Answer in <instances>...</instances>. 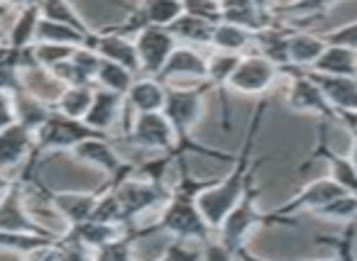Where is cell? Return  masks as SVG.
Returning a JSON list of instances; mask_svg holds the SVG:
<instances>
[{
    "mask_svg": "<svg viewBox=\"0 0 357 261\" xmlns=\"http://www.w3.org/2000/svg\"><path fill=\"white\" fill-rule=\"evenodd\" d=\"M347 157H350V161L355 164V168H357V137H352V144H350V154H347Z\"/></svg>",
    "mask_w": 357,
    "mask_h": 261,
    "instance_id": "43",
    "label": "cell"
},
{
    "mask_svg": "<svg viewBox=\"0 0 357 261\" xmlns=\"http://www.w3.org/2000/svg\"><path fill=\"white\" fill-rule=\"evenodd\" d=\"M326 45L328 42L323 40V35H313V32H306V30H289V40H287L289 66L311 69L318 56L323 54Z\"/></svg>",
    "mask_w": 357,
    "mask_h": 261,
    "instance_id": "22",
    "label": "cell"
},
{
    "mask_svg": "<svg viewBox=\"0 0 357 261\" xmlns=\"http://www.w3.org/2000/svg\"><path fill=\"white\" fill-rule=\"evenodd\" d=\"M289 30H291V27L282 30V25L274 22V25L255 32V45L252 47H257V54L267 56V59L274 61L279 69H287L289 66V52H287Z\"/></svg>",
    "mask_w": 357,
    "mask_h": 261,
    "instance_id": "24",
    "label": "cell"
},
{
    "mask_svg": "<svg viewBox=\"0 0 357 261\" xmlns=\"http://www.w3.org/2000/svg\"><path fill=\"white\" fill-rule=\"evenodd\" d=\"M252 45H255V32L223 20L215 25L213 40H211V49L233 52V54H248L252 49Z\"/></svg>",
    "mask_w": 357,
    "mask_h": 261,
    "instance_id": "26",
    "label": "cell"
},
{
    "mask_svg": "<svg viewBox=\"0 0 357 261\" xmlns=\"http://www.w3.org/2000/svg\"><path fill=\"white\" fill-rule=\"evenodd\" d=\"M282 76H289L287 86V105L294 113L301 115H316L323 120H335L337 113L331 108V103L326 100V95L321 93L318 84L311 79L306 69H296V66H287L282 69Z\"/></svg>",
    "mask_w": 357,
    "mask_h": 261,
    "instance_id": "8",
    "label": "cell"
},
{
    "mask_svg": "<svg viewBox=\"0 0 357 261\" xmlns=\"http://www.w3.org/2000/svg\"><path fill=\"white\" fill-rule=\"evenodd\" d=\"M118 193V200L123 205V225L128 230H137L144 215L154 210H162V205L169 198V188L162 181H154L149 176H142L132 168L128 176L110 181Z\"/></svg>",
    "mask_w": 357,
    "mask_h": 261,
    "instance_id": "4",
    "label": "cell"
},
{
    "mask_svg": "<svg viewBox=\"0 0 357 261\" xmlns=\"http://www.w3.org/2000/svg\"><path fill=\"white\" fill-rule=\"evenodd\" d=\"M76 47L71 45H54V42H32V54H35L37 66L42 69H52L59 61L69 59L74 54Z\"/></svg>",
    "mask_w": 357,
    "mask_h": 261,
    "instance_id": "37",
    "label": "cell"
},
{
    "mask_svg": "<svg viewBox=\"0 0 357 261\" xmlns=\"http://www.w3.org/2000/svg\"><path fill=\"white\" fill-rule=\"evenodd\" d=\"M135 76L130 69L125 66L115 64V61H108L100 56V64H98V71H96V86H103L108 90H115V93H128V88L132 86Z\"/></svg>",
    "mask_w": 357,
    "mask_h": 261,
    "instance_id": "34",
    "label": "cell"
},
{
    "mask_svg": "<svg viewBox=\"0 0 357 261\" xmlns=\"http://www.w3.org/2000/svg\"><path fill=\"white\" fill-rule=\"evenodd\" d=\"M142 13L147 25L169 27L184 13V0H142Z\"/></svg>",
    "mask_w": 357,
    "mask_h": 261,
    "instance_id": "36",
    "label": "cell"
},
{
    "mask_svg": "<svg viewBox=\"0 0 357 261\" xmlns=\"http://www.w3.org/2000/svg\"><path fill=\"white\" fill-rule=\"evenodd\" d=\"M164 95H167L164 81H159L157 76L137 74L125 93V105L130 113H157L164 108Z\"/></svg>",
    "mask_w": 357,
    "mask_h": 261,
    "instance_id": "19",
    "label": "cell"
},
{
    "mask_svg": "<svg viewBox=\"0 0 357 261\" xmlns=\"http://www.w3.org/2000/svg\"><path fill=\"white\" fill-rule=\"evenodd\" d=\"M40 6H25L17 10L15 20H13L10 30L6 35V42L13 47H30L35 42L37 22H40Z\"/></svg>",
    "mask_w": 357,
    "mask_h": 261,
    "instance_id": "30",
    "label": "cell"
},
{
    "mask_svg": "<svg viewBox=\"0 0 357 261\" xmlns=\"http://www.w3.org/2000/svg\"><path fill=\"white\" fill-rule=\"evenodd\" d=\"M91 40L93 37L84 35L81 30L71 25H64V22H54L47 20V17H40L37 22V32H35V42H54V45H71V47H91Z\"/></svg>",
    "mask_w": 357,
    "mask_h": 261,
    "instance_id": "28",
    "label": "cell"
},
{
    "mask_svg": "<svg viewBox=\"0 0 357 261\" xmlns=\"http://www.w3.org/2000/svg\"><path fill=\"white\" fill-rule=\"evenodd\" d=\"M50 200L54 205L56 215L64 220V225H79L84 220H91L93 215L96 200H98V191L86 193V191H52Z\"/></svg>",
    "mask_w": 357,
    "mask_h": 261,
    "instance_id": "20",
    "label": "cell"
},
{
    "mask_svg": "<svg viewBox=\"0 0 357 261\" xmlns=\"http://www.w3.org/2000/svg\"><path fill=\"white\" fill-rule=\"evenodd\" d=\"M267 103H259L255 110L252 120H250L248 134H245L243 147L238 149L233 159V168L223 181L215 183H206L199 193H196V203H199V210L204 212V217L208 220V225L213 230H218V225L223 222V217L230 212V207L243 198V193L248 191V186L255 181L257 176V168L262 164V159H252L255 152V142H257L259 127H262V118Z\"/></svg>",
    "mask_w": 357,
    "mask_h": 261,
    "instance_id": "1",
    "label": "cell"
},
{
    "mask_svg": "<svg viewBox=\"0 0 357 261\" xmlns=\"http://www.w3.org/2000/svg\"><path fill=\"white\" fill-rule=\"evenodd\" d=\"M308 74L318 84L331 108L337 113V122H345L350 127L357 115V76H331L316 74V71H308Z\"/></svg>",
    "mask_w": 357,
    "mask_h": 261,
    "instance_id": "14",
    "label": "cell"
},
{
    "mask_svg": "<svg viewBox=\"0 0 357 261\" xmlns=\"http://www.w3.org/2000/svg\"><path fill=\"white\" fill-rule=\"evenodd\" d=\"M206 183L208 181H199V178H194L181 166V176L169 188V198L162 205V210H159L157 222L144 227L142 235H149V232H167L169 237L199 242V244H206L211 237H215V230L208 225L204 212L199 210V203H196V193H199Z\"/></svg>",
    "mask_w": 357,
    "mask_h": 261,
    "instance_id": "2",
    "label": "cell"
},
{
    "mask_svg": "<svg viewBox=\"0 0 357 261\" xmlns=\"http://www.w3.org/2000/svg\"><path fill=\"white\" fill-rule=\"evenodd\" d=\"M323 157H326V164H328V176L342 186L345 191L350 193H357V168L355 164L350 161V157H342L337 152H331V149H323Z\"/></svg>",
    "mask_w": 357,
    "mask_h": 261,
    "instance_id": "35",
    "label": "cell"
},
{
    "mask_svg": "<svg viewBox=\"0 0 357 261\" xmlns=\"http://www.w3.org/2000/svg\"><path fill=\"white\" fill-rule=\"evenodd\" d=\"M0 230L8 232H35V235H56L47 230L25 205V193H22V181L13 178L10 186L0 193Z\"/></svg>",
    "mask_w": 357,
    "mask_h": 261,
    "instance_id": "12",
    "label": "cell"
},
{
    "mask_svg": "<svg viewBox=\"0 0 357 261\" xmlns=\"http://www.w3.org/2000/svg\"><path fill=\"white\" fill-rule=\"evenodd\" d=\"M213 30H215L213 22L201 20V17L189 15V13H181V15L169 25V32L174 35V40H176L178 45H189V47H211Z\"/></svg>",
    "mask_w": 357,
    "mask_h": 261,
    "instance_id": "23",
    "label": "cell"
},
{
    "mask_svg": "<svg viewBox=\"0 0 357 261\" xmlns=\"http://www.w3.org/2000/svg\"><path fill=\"white\" fill-rule=\"evenodd\" d=\"M96 134L103 132L86 125L84 120L61 115L59 110L52 108V113L47 115L45 122L35 129V152H40L42 157L52 152H71L79 142L96 137Z\"/></svg>",
    "mask_w": 357,
    "mask_h": 261,
    "instance_id": "6",
    "label": "cell"
},
{
    "mask_svg": "<svg viewBox=\"0 0 357 261\" xmlns=\"http://www.w3.org/2000/svg\"><path fill=\"white\" fill-rule=\"evenodd\" d=\"M93 88L96 86H64L52 108L59 110L61 115L84 120L91 108V100H93Z\"/></svg>",
    "mask_w": 357,
    "mask_h": 261,
    "instance_id": "29",
    "label": "cell"
},
{
    "mask_svg": "<svg viewBox=\"0 0 357 261\" xmlns=\"http://www.w3.org/2000/svg\"><path fill=\"white\" fill-rule=\"evenodd\" d=\"M184 13L218 25L223 20V0H184Z\"/></svg>",
    "mask_w": 357,
    "mask_h": 261,
    "instance_id": "38",
    "label": "cell"
},
{
    "mask_svg": "<svg viewBox=\"0 0 357 261\" xmlns=\"http://www.w3.org/2000/svg\"><path fill=\"white\" fill-rule=\"evenodd\" d=\"M37 6H40V15L47 17V20H54V22H64V25H71L76 30H81L84 35L93 37L96 32L86 25V20L79 15V10L74 8L71 0H37Z\"/></svg>",
    "mask_w": 357,
    "mask_h": 261,
    "instance_id": "31",
    "label": "cell"
},
{
    "mask_svg": "<svg viewBox=\"0 0 357 261\" xmlns=\"http://www.w3.org/2000/svg\"><path fill=\"white\" fill-rule=\"evenodd\" d=\"M164 84L176 81H206V54L199 47L176 45L157 76Z\"/></svg>",
    "mask_w": 357,
    "mask_h": 261,
    "instance_id": "15",
    "label": "cell"
},
{
    "mask_svg": "<svg viewBox=\"0 0 357 261\" xmlns=\"http://www.w3.org/2000/svg\"><path fill=\"white\" fill-rule=\"evenodd\" d=\"M0 6H3V3H0Z\"/></svg>",
    "mask_w": 357,
    "mask_h": 261,
    "instance_id": "49",
    "label": "cell"
},
{
    "mask_svg": "<svg viewBox=\"0 0 357 261\" xmlns=\"http://www.w3.org/2000/svg\"><path fill=\"white\" fill-rule=\"evenodd\" d=\"M13 103H15V120L25 127H30L35 132L42 122L47 120V115L52 113V103L32 95L30 90H17L13 93Z\"/></svg>",
    "mask_w": 357,
    "mask_h": 261,
    "instance_id": "27",
    "label": "cell"
},
{
    "mask_svg": "<svg viewBox=\"0 0 357 261\" xmlns=\"http://www.w3.org/2000/svg\"><path fill=\"white\" fill-rule=\"evenodd\" d=\"M13 122H17L13 93H8V90H0V129H6L8 125H13Z\"/></svg>",
    "mask_w": 357,
    "mask_h": 261,
    "instance_id": "41",
    "label": "cell"
},
{
    "mask_svg": "<svg viewBox=\"0 0 357 261\" xmlns=\"http://www.w3.org/2000/svg\"><path fill=\"white\" fill-rule=\"evenodd\" d=\"M91 47L98 52L103 59L115 61V64L125 66L132 74H139V59H137V49H135V40L128 35H120V32H96Z\"/></svg>",
    "mask_w": 357,
    "mask_h": 261,
    "instance_id": "18",
    "label": "cell"
},
{
    "mask_svg": "<svg viewBox=\"0 0 357 261\" xmlns=\"http://www.w3.org/2000/svg\"><path fill=\"white\" fill-rule=\"evenodd\" d=\"M132 40L139 59V74H147V76H159L164 61L169 59L174 47L178 45L172 32H169V27H157V25H144Z\"/></svg>",
    "mask_w": 357,
    "mask_h": 261,
    "instance_id": "13",
    "label": "cell"
},
{
    "mask_svg": "<svg viewBox=\"0 0 357 261\" xmlns=\"http://www.w3.org/2000/svg\"><path fill=\"white\" fill-rule=\"evenodd\" d=\"M0 90H8V93H17V90H22V76H20V69H10V66H0Z\"/></svg>",
    "mask_w": 357,
    "mask_h": 261,
    "instance_id": "40",
    "label": "cell"
},
{
    "mask_svg": "<svg viewBox=\"0 0 357 261\" xmlns=\"http://www.w3.org/2000/svg\"><path fill=\"white\" fill-rule=\"evenodd\" d=\"M240 56L243 54H233V52H220V49H213L206 56V81L211 84V88H225L228 86Z\"/></svg>",
    "mask_w": 357,
    "mask_h": 261,
    "instance_id": "33",
    "label": "cell"
},
{
    "mask_svg": "<svg viewBox=\"0 0 357 261\" xmlns=\"http://www.w3.org/2000/svg\"><path fill=\"white\" fill-rule=\"evenodd\" d=\"M8 10H10L8 6H0V13H6V15H8Z\"/></svg>",
    "mask_w": 357,
    "mask_h": 261,
    "instance_id": "48",
    "label": "cell"
},
{
    "mask_svg": "<svg viewBox=\"0 0 357 261\" xmlns=\"http://www.w3.org/2000/svg\"><path fill=\"white\" fill-rule=\"evenodd\" d=\"M308 71L331 76H357V52L340 45H326L323 54L316 59V64Z\"/></svg>",
    "mask_w": 357,
    "mask_h": 261,
    "instance_id": "25",
    "label": "cell"
},
{
    "mask_svg": "<svg viewBox=\"0 0 357 261\" xmlns=\"http://www.w3.org/2000/svg\"><path fill=\"white\" fill-rule=\"evenodd\" d=\"M71 154H74L79 161L103 171L110 181H118V178L128 176V173L135 168L132 164H128L118 154V149H115L113 142H110V134H96V137L84 139V142H79L74 149H71Z\"/></svg>",
    "mask_w": 357,
    "mask_h": 261,
    "instance_id": "11",
    "label": "cell"
},
{
    "mask_svg": "<svg viewBox=\"0 0 357 261\" xmlns=\"http://www.w3.org/2000/svg\"><path fill=\"white\" fill-rule=\"evenodd\" d=\"M128 113V105H125V95L108 90L103 86H96L93 88V100H91V108L86 113L84 122L91 125L93 129L103 134H110V129L118 125V120Z\"/></svg>",
    "mask_w": 357,
    "mask_h": 261,
    "instance_id": "16",
    "label": "cell"
},
{
    "mask_svg": "<svg viewBox=\"0 0 357 261\" xmlns=\"http://www.w3.org/2000/svg\"><path fill=\"white\" fill-rule=\"evenodd\" d=\"M342 193H347V191L342 186H337L331 176L316 178V181L306 183L298 193H294L284 205L274 207L272 212H264L262 225H274V222L291 220V217L298 215V212H316L318 215L328 203L335 200V198L342 196Z\"/></svg>",
    "mask_w": 357,
    "mask_h": 261,
    "instance_id": "7",
    "label": "cell"
},
{
    "mask_svg": "<svg viewBox=\"0 0 357 261\" xmlns=\"http://www.w3.org/2000/svg\"><path fill=\"white\" fill-rule=\"evenodd\" d=\"M252 3H257V6H262V8H272L274 10V0H252Z\"/></svg>",
    "mask_w": 357,
    "mask_h": 261,
    "instance_id": "45",
    "label": "cell"
},
{
    "mask_svg": "<svg viewBox=\"0 0 357 261\" xmlns=\"http://www.w3.org/2000/svg\"><path fill=\"white\" fill-rule=\"evenodd\" d=\"M61 235H35V232H8L0 230V249L17 251V254L32 256L37 249L56 242Z\"/></svg>",
    "mask_w": 357,
    "mask_h": 261,
    "instance_id": "32",
    "label": "cell"
},
{
    "mask_svg": "<svg viewBox=\"0 0 357 261\" xmlns=\"http://www.w3.org/2000/svg\"><path fill=\"white\" fill-rule=\"evenodd\" d=\"M3 6H8L10 10H20V8H25V6H35L37 0H0Z\"/></svg>",
    "mask_w": 357,
    "mask_h": 261,
    "instance_id": "42",
    "label": "cell"
},
{
    "mask_svg": "<svg viewBox=\"0 0 357 261\" xmlns=\"http://www.w3.org/2000/svg\"><path fill=\"white\" fill-rule=\"evenodd\" d=\"M323 40L328 45H340V47H347V49L357 52V20L355 22H347V25L337 27L333 32H326Z\"/></svg>",
    "mask_w": 357,
    "mask_h": 261,
    "instance_id": "39",
    "label": "cell"
},
{
    "mask_svg": "<svg viewBox=\"0 0 357 261\" xmlns=\"http://www.w3.org/2000/svg\"><path fill=\"white\" fill-rule=\"evenodd\" d=\"M223 22H233L250 32H259L274 25L277 15L272 8H262L252 0H223Z\"/></svg>",
    "mask_w": 357,
    "mask_h": 261,
    "instance_id": "21",
    "label": "cell"
},
{
    "mask_svg": "<svg viewBox=\"0 0 357 261\" xmlns=\"http://www.w3.org/2000/svg\"><path fill=\"white\" fill-rule=\"evenodd\" d=\"M10 181H13V178L8 176L6 171H0V193H3V191H6L8 186H10Z\"/></svg>",
    "mask_w": 357,
    "mask_h": 261,
    "instance_id": "44",
    "label": "cell"
},
{
    "mask_svg": "<svg viewBox=\"0 0 357 261\" xmlns=\"http://www.w3.org/2000/svg\"><path fill=\"white\" fill-rule=\"evenodd\" d=\"M347 129H350L352 137H357V115H355V120H352V125H350V127H347Z\"/></svg>",
    "mask_w": 357,
    "mask_h": 261,
    "instance_id": "46",
    "label": "cell"
},
{
    "mask_svg": "<svg viewBox=\"0 0 357 261\" xmlns=\"http://www.w3.org/2000/svg\"><path fill=\"white\" fill-rule=\"evenodd\" d=\"M35 149V132L20 122L0 129V171L20 168Z\"/></svg>",
    "mask_w": 357,
    "mask_h": 261,
    "instance_id": "17",
    "label": "cell"
},
{
    "mask_svg": "<svg viewBox=\"0 0 357 261\" xmlns=\"http://www.w3.org/2000/svg\"><path fill=\"white\" fill-rule=\"evenodd\" d=\"M279 76H282V69L274 61H269L267 56L257 54V52H248L240 56L225 88L240 95H262L274 88Z\"/></svg>",
    "mask_w": 357,
    "mask_h": 261,
    "instance_id": "9",
    "label": "cell"
},
{
    "mask_svg": "<svg viewBox=\"0 0 357 261\" xmlns=\"http://www.w3.org/2000/svg\"><path fill=\"white\" fill-rule=\"evenodd\" d=\"M0 15H6V13H0ZM6 35H8V30H3V27H0V42H6Z\"/></svg>",
    "mask_w": 357,
    "mask_h": 261,
    "instance_id": "47",
    "label": "cell"
},
{
    "mask_svg": "<svg viewBox=\"0 0 357 261\" xmlns=\"http://www.w3.org/2000/svg\"><path fill=\"white\" fill-rule=\"evenodd\" d=\"M257 198H259V186H257V178H255L248 186V191L243 193V198L230 207V212L223 217V222L215 230V237L230 251V256H243L250 235L257 227H262L264 212L259 210Z\"/></svg>",
    "mask_w": 357,
    "mask_h": 261,
    "instance_id": "5",
    "label": "cell"
},
{
    "mask_svg": "<svg viewBox=\"0 0 357 261\" xmlns=\"http://www.w3.org/2000/svg\"><path fill=\"white\" fill-rule=\"evenodd\" d=\"M128 137L132 139L137 147L149 149L157 154H184V147L178 144V137L174 132L172 122L162 110L157 113H135V120L130 125Z\"/></svg>",
    "mask_w": 357,
    "mask_h": 261,
    "instance_id": "10",
    "label": "cell"
},
{
    "mask_svg": "<svg viewBox=\"0 0 357 261\" xmlns=\"http://www.w3.org/2000/svg\"><path fill=\"white\" fill-rule=\"evenodd\" d=\"M211 84L208 81H196L194 86H176V84H167V95H164V108L162 113L167 115V120L172 122L174 132L178 137V144L184 147V152H199L206 157H223L225 154L213 152V149L206 147H194L191 142V132L194 127L201 122L204 118V108H206V95L211 93Z\"/></svg>",
    "mask_w": 357,
    "mask_h": 261,
    "instance_id": "3",
    "label": "cell"
}]
</instances>
